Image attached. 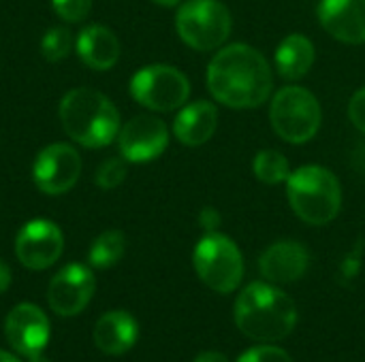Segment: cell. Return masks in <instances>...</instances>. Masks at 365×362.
I'll return each mask as SVG.
<instances>
[{
    "mask_svg": "<svg viewBox=\"0 0 365 362\" xmlns=\"http://www.w3.org/2000/svg\"><path fill=\"white\" fill-rule=\"evenodd\" d=\"M274 87V75L263 58L250 45L233 43L220 49L207 66V90L225 107H261Z\"/></svg>",
    "mask_w": 365,
    "mask_h": 362,
    "instance_id": "1",
    "label": "cell"
},
{
    "mask_svg": "<svg viewBox=\"0 0 365 362\" xmlns=\"http://www.w3.org/2000/svg\"><path fill=\"white\" fill-rule=\"evenodd\" d=\"M237 329L263 344L280 341L297 326V307L293 299L276 286L255 282L246 286L235 301Z\"/></svg>",
    "mask_w": 365,
    "mask_h": 362,
    "instance_id": "2",
    "label": "cell"
},
{
    "mask_svg": "<svg viewBox=\"0 0 365 362\" xmlns=\"http://www.w3.org/2000/svg\"><path fill=\"white\" fill-rule=\"evenodd\" d=\"M60 122L75 143L90 149L107 147L120 132L115 105L92 87H75L62 98Z\"/></svg>",
    "mask_w": 365,
    "mask_h": 362,
    "instance_id": "3",
    "label": "cell"
},
{
    "mask_svg": "<svg viewBox=\"0 0 365 362\" xmlns=\"http://www.w3.org/2000/svg\"><path fill=\"white\" fill-rule=\"evenodd\" d=\"M287 196L293 213L312 226L329 224L342 207L340 181L331 171L317 164L291 171L287 179Z\"/></svg>",
    "mask_w": 365,
    "mask_h": 362,
    "instance_id": "4",
    "label": "cell"
},
{
    "mask_svg": "<svg viewBox=\"0 0 365 362\" xmlns=\"http://www.w3.org/2000/svg\"><path fill=\"white\" fill-rule=\"evenodd\" d=\"M321 117L323 115L317 96L299 85H287L276 92L269 107L274 132L293 145L308 143L319 132Z\"/></svg>",
    "mask_w": 365,
    "mask_h": 362,
    "instance_id": "5",
    "label": "cell"
},
{
    "mask_svg": "<svg viewBox=\"0 0 365 362\" xmlns=\"http://www.w3.org/2000/svg\"><path fill=\"white\" fill-rule=\"evenodd\" d=\"M175 28L188 47L212 51L229 38L233 19L220 0H186L178 9Z\"/></svg>",
    "mask_w": 365,
    "mask_h": 362,
    "instance_id": "6",
    "label": "cell"
},
{
    "mask_svg": "<svg viewBox=\"0 0 365 362\" xmlns=\"http://www.w3.org/2000/svg\"><path fill=\"white\" fill-rule=\"evenodd\" d=\"M192 265L199 280L214 292H233L244 277V258L240 247L220 233H207L195 247Z\"/></svg>",
    "mask_w": 365,
    "mask_h": 362,
    "instance_id": "7",
    "label": "cell"
},
{
    "mask_svg": "<svg viewBox=\"0 0 365 362\" xmlns=\"http://www.w3.org/2000/svg\"><path fill=\"white\" fill-rule=\"evenodd\" d=\"M130 96L152 111H175L190 96L188 77L169 64H150L130 79Z\"/></svg>",
    "mask_w": 365,
    "mask_h": 362,
    "instance_id": "8",
    "label": "cell"
},
{
    "mask_svg": "<svg viewBox=\"0 0 365 362\" xmlns=\"http://www.w3.org/2000/svg\"><path fill=\"white\" fill-rule=\"evenodd\" d=\"M81 175V156L66 143H53L36 156L32 164L34 186L49 196L68 192Z\"/></svg>",
    "mask_w": 365,
    "mask_h": 362,
    "instance_id": "9",
    "label": "cell"
},
{
    "mask_svg": "<svg viewBox=\"0 0 365 362\" xmlns=\"http://www.w3.org/2000/svg\"><path fill=\"white\" fill-rule=\"evenodd\" d=\"M64 250L62 230L49 220L26 222L15 237L17 260L32 271H43L51 267Z\"/></svg>",
    "mask_w": 365,
    "mask_h": 362,
    "instance_id": "10",
    "label": "cell"
},
{
    "mask_svg": "<svg viewBox=\"0 0 365 362\" xmlns=\"http://www.w3.org/2000/svg\"><path fill=\"white\" fill-rule=\"evenodd\" d=\"M94 290H96V280L92 271L83 265L73 262L60 269L49 282L47 303L58 316L73 318L88 307V303L94 297Z\"/></svg>",
    "mask_w": 365,
    "mask_h": 362,
    "instance_id": "11",
    "label": "cell"
},
{
    "mask_svg": "<svg viewBox=\"0 0 365 362\" xmlns=\"http://www.w3.org/2000/svg\"><path fill=\"white\" fill-rule=\"evenodd\" d=\"M118 145L126 162H150L167 149L169 130L165 122L154 115H137L120 128Z\"/></svg>",
    "mask_w": 365,
    "mask_h": 362,
    "instance_id": "12",
    "label": "cell"
},
{
    "mask_svg": "<svg viewBox=\"0 0 365 362\" xmlns=\"http://www.w3.org/2000/svg\"><path fill=\"white\" fill-rule=\"evenodd\" d=\"M49 331L51 329L47 316L32 303H21L13 307L4 322V335L9 346L24 356L43 352L49 341Z\"/></svg>",
    "mask_w": 365,
    "mask_h": 362,
    "instance_id": "13",
    "label": "cell"
},
{
    "mask_svg": "<svg viewBox=\"0 0 365 362\" xmlns=\"http://www.w3.org/2000/svg\"><path fill=\"white\" fill-rule=\"evenodd\" d=\"M317 13L334 38L349 45L365 43V0H321Z\"/></svg>",
    "mask_w": 365,
    "mask_h": 362,
    "instance_id": "14",
    "label": "cell"
},
{
    "mask_svg": "<svg viewBox=\"0 0 365 362\" xmlns=\"http://www.w3.org/2000/svg\"><path fill=\"white\" fill-rule=\"evenodd\" d=\"M310 254L297 241H278L259 258V271L269 284H293L306 275Z\"/></svg>",
    "mask_w": 365,
    "mask_h": 362,
    "instance_id": "15",
    "label": "cell"
},
{
    "mask_svg": "<svg viewBox=\"0 0 365 362\" xmlns=\"http://www.w3.org/2000/svg\"><path fill=\"white\" fill-rule=\"evenodd\" d=\"M218 126V111L212 102L207 100H197L178 113L173 122V134L178 137L180 143L188 147H199L207 143Z\"/></svg>",
    "mask_w": 365,
    "mask_h": 362,
    "instance_id": "16",
    "label": "cell"
},
{
    "mask_svg": "<svg viewBox=\"0 0 365 362\" xmlns=\"http://www.w3.org/2000/svg\"><path fill=\"white\" fill-rule=\"evenodd\" d=\"M139 337L137 320L128 312H109L94 326V344L107 356L126 354Z\"/></svg>",
    "mask_w": 365,
    "mask_h": 362,
    "instance_id": "17",
    "label": "cell"
},
{
    "mask_svg": "<svg viewBox=\"0 0 365 362\" xmlns=\"http://www.w3.org/2000/svg\"><path fill=\"white\" fill-rule=\"evenodd\" d=\"M77 53L81 62L94 70H109L120 58L118 36L98 23L86 26L77 36Z\"/></svg>",
    "mask_w": 365,
    "mask_h": 362,
    "instance_id": "18",
    "label": "cell"
},
{
    "mask_svg": "<svg viewBox=\"0 0 365 362\" xmlns=\"http://www.w3.org/2000/svg\"><path fill=\"white\" fill-rule=\"evenodd\" d=\"M276 70L287 81L302 79L314 64V45L306 34H289L276 47Z\"/></svg>",
    "mask_w": 365,
    "mask_h": 362,
    "instance_id": "19",
    "label": "cell"
},
{
    "mask_svg": "<svg viewBox=\"0 0 365 362\" xmlns=\"http://www.w3.org/2000/svg\"><path fill=\"white\" fill-rule=\"evenodd\" d=\"M126 250V239L120 230H105L103 235H98L90 247V265L96 269H109L113 265H118L124 256Z\"/></svg>",
    "mask_w": 365,
    "mask_h": 362,
    "instance_id": "20",
    "label": "cell"
},
{
    "mask_svg": "<svg viewBox=\"0 0 365 362\" xmlns=\"http://www.w3.org/2000/svg\"><path fill=\"white\" fill-rule=\"evenodd\" d=\"M252 171L255 177L267 186H276L280 181H287L291 175V164L284 158V154L276 151V149H261L255 156L252 162Z\"/></svg>",
    "mask_w": 365,
    "mask_h": 362,
    "instance_id": "21",
    "label": "cell"
},
{
    "mask_svg": "<svg viewBox=\"0 0 365 362\" xmlns=\"http://www.w3.org/2000/svg\"><path fill=\"white\" fill-rule=\"evenodd\" d=\"M71 32L66 28H49L45 34H43V41H41V51H43V58L49 60V62H58L62 58L68 55L71 51Z\"/></svg>",
    "mask_w": 365,
    "mask_h": 362,
    "instance_id": "22",
    "label": "cell"
},
{
    "mask_svg": "<svg viewBox=\"0 0 365 362\" xmlns=\"http://www.w3.org/2000/svg\"><path fill=\"white\" fill-rule=\"evenodd\" d=\"M126 158H107L98 169H96V175H94V181L96 186H101L103 190H113L118 188L124 179H126Z\"/></svg>",
    "mask_w": 365,
    "mask_h": 362,
    "instance_id": "23",
    "label": "cell"
},
{
    "mask_svg": "<svg viewBox=\"0 0 365 362\" xmlns=\"http://www.w3.org/2000/svg\"><path fill=\"white\" fill-rule=\"evenodd\" d=\"M53 11L58 13V17H62L64 21H81L92 6V0H51Z\"/></svg>",
    "mask_w": 365,
    "mask_h": 362,
    "instance_id": "24",
    "label": "cell"
},
{
    "mask_svg": "<svg viewBox=\"0 0 365 362\" xmlns=\"http://www.w3.org/2000/svg\"><path fill=\"white\" fill-rule=\"evenodd\" d=\"M237 362H293V358L276 346H259L240 356Z\"/></svg>",
    "mask_w": 365,
    "mask_h": 362,
    "instance_id": "25",
    "label": "cell"
},
{
    "mask_svg": "<svg viewBox=\"0 0 365 362\" xmlns=\"http://www.w3.org/2000/svg\"><path fill=\"white\" fill-rule=\"evenodd\" d=\"M349 117H351L353 126L365 134V87L353 94V98L349 102Z\"/></svg>",
    "mask_w": 365,
    "mask_h": 362,
    "instance_id": "26",
    "label": "cell"
},
{
    "mask_svg": "<svg viewBox=\"0 0 365 362\" xmlns=\"http://www.w3.org/2000/svg\"><path fill=\"white\" fill-rule=\"evenodd\" d=\"M222 218L218 213L216 207H203L201 213H199V224L205 233H216V228L220 226Z\"/></svg>",
    "mask_w": 365,
    "mask_h": 362,
    "instance_id": "27",
    "label": "cell"
},
{
    "mask_svg": "<svg viewBox=\"0 0 365 362\" xmlns=\"http://www.w3.org/2000/svg\"><path fill=\"white\" fill-rule=\"evenodd\" d=\"M192 362H229V358L220 352H201Z\"/></svg>",
    "mask_w": 365,
    "mask_h": 362,
    "instance_id": "28",
    "label": "cell"
},
{
    "mask_svg": "<svg viewBox=\"0 0 365 362\" xmlns=\"http://www.w3.org/2000/svg\"><path fill=\"white\" fill-rule=\"evenodd\" d=\"M9 286H11V269L6 267V262L0 260V294L6 292Z\"/></svg>",
    "mask_w": 365,
    "mask_h": 362,
    "instance_id": "29",
    "label": "cell"
},
{
    "mask_svg": "<svg viewBox=\"0 0 365 362\" xmlns=\"http://www.w3.org/2000/svg\"><path fill=\"white\" fill-rule=\"evenodd\" d=\"M355 164H357V169L365 171V141L357 147V151H355Z\"/></svg>",
    "mask_w": 365,
    "mask_h": 362,
    "instance_id": "30",
    "label": "cell"
},
{
    "mask_svg": "<svg viewBox=\"0 0 365 362\" xmlns=\"http://www.w3.org/2000/svg\"><path fill=\"white\" fill-rule=\"evenodd\" d=\"M156 4H160V6H178V4H182L184 0H154Z\"/></svg>",
    "mask_w": 365,
    "mask_h": 362,
    "instance_id": "31",
    "label": "cell"
},
{
    "mask_svg": "<svg viewBox=\"0 0 365 362\" xmlns=\"http://www.w3.org/2000/svg\"><path fill=\"white\" fill-rule=\"evenodd\" d=\"M0 362H19L13 354H9V352H4V350H0Z\"/></svg>",
    "mask_w": 365,
    "mask_h": 362,
    "instance_id": "32",
    "label": "cell"
},
{
    "mask_svg": "<svg viewBox=\"0 0 365 362\" xmlns=\"http://www.w3.org/2000/svg\"><path fill=\"white\" fill-rule=\"evenodd\" d=\"M28 358H30V362H49L41 352H38V354H32V356H28Z\"/></svg>",
    "mask_w": 365,
    "mask_h": 362,
    "instance_id": "33",
    "label": "cell"
}]
</instances>
